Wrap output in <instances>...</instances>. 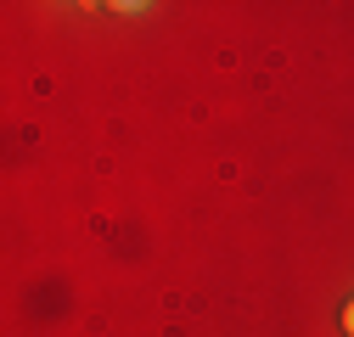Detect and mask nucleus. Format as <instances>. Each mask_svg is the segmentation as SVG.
<instances>
[{
    "instance_id": "1",
    "label": "nucleus",
    "mask_w": 354,
    "mask_h": 337,
    "mask_svg": "<svg viewBox=\"0 0 354 337\" xmlns=\"http://www.w3.org/2000/svg\"><path fill=\"white\" fill-rule=\"evenodd\" d=\"M343 326H348V337H354V304H348V309H343Z\"/></svg>"
}]
</instances>
